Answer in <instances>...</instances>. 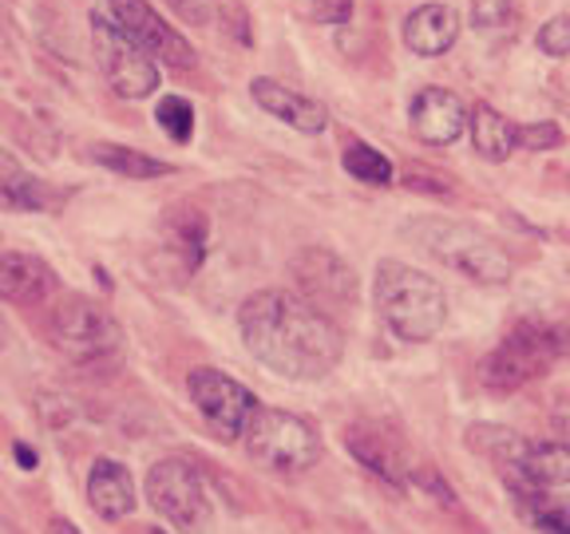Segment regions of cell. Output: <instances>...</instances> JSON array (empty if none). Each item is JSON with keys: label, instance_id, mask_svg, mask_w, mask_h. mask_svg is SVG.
I'll return each instance as SVG.
<instances>
[{"label": "cell", "instance_id": "obj_1", "mask_svg": "<svg viewBox=\"0 0 570 534\" xmlns=\"http://www.w3.org/2000/svg\"><path fill=\"white\" fill-rule=\"evenodd\" d=\"M238 329L249 353L285 380H321L345 353V337L330 313L285 289L246 297L238 309Z\"/></svg>", "mask_w": 570, "mask_h": 534}, {"label": "cell", "instance_id": "obj_2", "mask_svg": "<svg viewBox=\"0 0 570 534\" xmlns=\"http://www.w3.org/2000/svg\"><path fill=\"white\" fill-rule=\"evenodd\" d=\"M567 353H570L567 325H559L551 317H519L508 329V337L480 360L475 376L491 392H515L523 384L551 373L559 365V356Z\"/></svg>", "mask_w": 570, "mask_h": 534}, {"label": "cell", "instance_id": "obj_3", "mask_svg": "<svg viewBox=\"0 0 570 534\" xmlns=\"http://www.w3.org/2000/svg\"><path fill=\"white\" fill-rule=\"evenodd\" d=\"M373 297L384 325L409 345H424L444 329L448 297L436 285V277H428L424 269H412L404 261H381Z\"/></svg>", "mask_w": 570, "mask_h": 534}, {"label": "cell", "instance_id": "obj_4", "mask_svg": "<svg viewBox=\"0 0 570 534\" xmlns=\"http://www.w3.org/2000/svg\"><path fill=\"white\" fill-rule=\"evenodd\" d=\"M404 234H409L424 254H432V258L444 261L448 269L472 277V281H480V285H508L511 274H515L508 249L499 246L491 234L475 230V226L452 222V218H416Z\"/></svg>", "mask_w": 570, "mask_h": 534}, {"label": "cell", "instance_id": "obj_5", "mask_svg": "<svg viewBox=\"0 0 570 534\" xmlns=\"http://www.w3.org/2000/svg\"><path fill=\"white\" fill-rule=\"evenodd\" d=\"M242 447L258 467L282 475H302L321 459V436L309 419L282 408H258L242 432Z\"/></svg>", "mask_w": 570, "mask_h": 534}, {"label": "cell", "instance_id": "obj_6", "mask_svg": "<svg viewBox=\"0 0 570 534\" xmlns=\"http://www.w3.org/2000/svg\"><path fill=\"white\" fill-rule=\"evenodd\" d=\"M147 498H151V507L159 511L175 531H183V534L210 531V495H206V483L195 463L178 459V455L159 459L151 472H147Z\"/></svg>", "mask_w": 570, "mask_h": 534}, {"label": "cell", "instance_id": "obj_7", "mask_svg": "<svg viewBox=\"0 0 570 534\" xmlns=\"http://www.w3.org/2000/svg\"><path fill=\"white\" fill-rule=\"evenodd\" d=\"M48 337L60 353L76 356V360H96V356H111L124 345V329L119 320L104 309V305L88 301V297H60L48 317Z\"/></svg>", "mask_w": 570, "mask_h": 534}, {"label": "cell", "instance_id": "obj_8", "mask_svg": "<svg viewBox=\"0 0 570 534\" xmlns=\"http://www.w3.org/2000/svg\"><path fill=\"white\" fill-rule=\"evenodd\" d=\"M91 48H96V63L104 71V80L111 91L124 99H142L159 88V68L147 48H139L116 20L91 17Z\"/></svg>", "mask_w": 570, "mask_h": 534}, {"label": "cell", "instance_id": "obj_9", "mask_svg": "<svg viewBox=\"0 0 570 534\" xmlns=\"http://www.w3.org/2000/svg\"><path fill=\"white\" fill-rule=\"evenodd\" d=\"M187 392L195 408L203 412V419L210 424V432L223 439H242L249 416L258 412L254 392L234 380V376L218 373V368H195L187 376Z\"/></svg>", "mask_w": 570, "mask_h": 534}, {"label": "cell", "instance_id": "obj_10", "mask_svg": "<svg viewBox=\"0 0 570 534\" xmlns=\"http://www.w3.org/2000/svg\"><path fill=\"white\" fill-rule=\"evenodd\" d=\"M111 4V20L131 36L135 44L147 48L155 60L170 63V68H190L195 63V48L147 4V0H107Z\"/></svg>", "mask_w": 570, "mask_h": 534}, {"label": "cell", "instance_id": "obj_11", "mask_svg": "<svg viewBox=\"0 0 570 534\" xmlns=\"http://www.w3.org/2000/svg\"><path fill=\"white\" fill-rule=\"evenodd\" d=\"M345 447L365 463L368 472H376L381 479L396 483V487H409L416 483V467H412V452L404 444L401 432H392L389 424H373V419H361L345 432Z\"/></svg>", "mask_w": 570, "mask_h": 534}, {"label": "cell", "instance_id": "obj_12", "mask_svg": "<svg viewBox=\"0 0 570 534\" xmlns=\"http://www.w3.org/2000/svg\"><path fill=\"white\" fill-rule=\"evenodd\" d=\"M294 281L302 289L305 301L330 305V309H345L356 301V274L345 258H337L333 249H302L294 258Z\"/></svg>", "mask_w": 570, "mask_h": 534}, {"label": "cell", "instance_id": "obj_13", "mask_svg": "<svg viewBox=\"0 0 570 534\" xmlns=\"http://www.w3.org/2000/svg\"><path fill=\"white\" fill-rule=\"evenodd\" d=\"M463 103L444 88H424L412 96V107H409V123H412V135L428 147H444V142H455L463 131Z\"/></svg>", "mask_w": 570, "mask_h": 534}, {"label": "cell", "instance_id": "obj_14", "mask_svg": "<svg viewBox=\"0 0 570 534\" xmlns=\"http://www.w3.org/2000/svg\"><path fill=\"white\" fill-rule=\"evenodd\" d=\"M56 289H60V281H56L52 266L45 258L24 254V249H9L0 258V294H4V301L32 309V305H45Z\"/></svg>", "mask_w": 570, "mask_h": 534}, {"label": "cell", "instance_id": "obj_15", "mask_svg": "<svg viewBox=\"0 0 570 534\" xmlns=\"http://www.w3.org/2000/svg\"><path fill=\"white\" fill-rule=\"evenodd\" d=\"M249 96H254L258 107H266L269 116H277L282 123H289L302 135H321L330 127V111H325L317 99L285 88V83H277V80H254L249 83Z\"/></svg>", "mask_w": 570, "mask_h": 534}, {"label": "cell", "instance_id": "obj_16", "mask_svg": "<svg viewBox=\"0 0 570 534\" xmlns=\"http://www.w3.org/2000/svg\"><path fill=\"white\" fill-rule=\"evenodd\" d=\"M163 234V249L167 258L178 261V274H195L198 261L206 254V218L195 206H175V210L163 214L159 222Z\"/></svg>", "mask_w": 570, "mask_h": 534}, {"label": "cell", "instance_id": "obj_17", "mask_svg": "<svg viewBox=\"0 0 570 534\" xmlns=\"http://www.w3.org/2000/svg\"><path fill=\"white\" fill-rule=\"evenodd\" d=\"M88 503L99 518L116 523V518H127L135 507V487L131 475H127L124 463L116 459H96L88 472Z\"/></svg>", "mask_w": 570, "mask_h": 534}, {"label": "cell", "instance_id": "obj_18", "mask_svg": "<svg viewBox=\"0 0 570 534\" xmlns=\"http://www.w3.org/2000/svg\"><path fill=\"white\" fill-rule=\"evenodd\" d=\"M468 447H472L475 455H483V459H488L508 483H515L519 467H523L527 452H531V439L511 432V427L475 424V427H468Z\"/></svg>", "mask_w": 570, "mask_h": 534}, {"label": "cell", "instance_id": "obj_19", "mask_svg": "<svg viewBox=\"0 0 570 534\" xmlns=\"http://www.w3.org/2000/svg\"><path fill=\"white\" fill-rule=\"evenodd\" d=\"M460 36V17L448 4H424L404 20V44L416 56H444Z\"/></svg>", "mask_w": 570, "mask_h": 534}, {"label": "cell", "instance_id": "obj_20", "mask_svg": "<svg viewBox=\"0 0 570 534\" xmlns=\"http://www.w3.org/2000/svg\"><path fill=\"white\" fill-rule=\"evenodd\" d=\"M0 198H4L9 210H52V206L63 202L68 195L48 187V182H40V178L24 175V170L17 167V159L4 155V159H0Z\"/></svg>", "mask_w": 570, "mask_h": 534}, {"label": "cell", "instance_id": "obj_21", "mask_svg": "<svg viewBox=\"0 0 570 534\" xmlns=\"http://www.w3.org/2000/svg\"><path fill=\"white\" fill-rule=\"evenodd\" d=\"M472 147L488 162H503L519 147V127L503 119L491 103H475L472 111Z\"/></svg>", "mask_w": 570, "mask_h": 534}, {"label": "cell", "instance_id": "obj_22", "mask_svg": "<svg viewBox=\"0 0 570 534\" xmlns=\"http://www.w3.org/2000/svg\"><path fill=\"white\" fill-rule=\"evenodd\" d=\"M570 483V444H531L519 479L508 487H562Z\"/></svg>", "mask_w": 570, "mask_h": 534}, {"label": "cell", "instance_id": "obj_23", "mask_svg": "<svg viewBox=\"0 0 570 534\" xmlns=\"http://www.w3.org/2000/svg\"><path fill=\"white\" fill-rule=\"evenodd\" d=\"M515 511L539 534H570V507L547 495V487H511Z\"/></svg>", "mask_w": 570, "mask_h": 534}, {"label": "cell", "instance_id": "obj_24", "mask_svg": "<svg viewBox=\"0 0 570 534\" xmlns=\"http://www.w3.org/2000/svg\"><path fill=\"white\" fill-rule=\"evenodd\" d=\"M91 159H96L99 167L116 170V175H127V178H163V175H170L167 162L151 159V155H142V151H131V147H116V142H96V147H91Z\"/></svg>", "mask_w": 570, "mask_h": 534}, {"label": "cell", "instance_id": "obj_25", "mask_svg": "<svg viewBox=\"0 0 570 534\" xmlns=\"http://www.w3.org/2000/svg\"><path fill=\"white\" fill-rule=\"evenodd\" d=\"M341 167L353 178H361V182H368V187H389L392 182V162L376 147H368V142H348Z\"/></svg>", "mask_w": 570, "mask_h": 534}, {"label": "cell", "instance_id": "obj_26", "mask_svg": "<svg viewBox=\"0 0 570 534\" xmlns=\"http://www.w3.org/2000/svg\"><path fill=\"white\" fill-rule=\"evenodd\" d=\"M155 119L175 142H190V135H195V111H190V103L183 96H163Z\"/></svg>", "mask_w": 570, "mask_h": 534}, {"label": "cell", "instance_id": "obj_27", "mask_svg": "<svg viewBox=\"0 0 570 534\" xmlns=\"http://www.w3.org/2000/svg\"><path fill=\"white\" fill-rule=\"evenodd\" d=\"M539 48L547 56H570V17H551L539 28Z\"/></svg>", "mask_w": 570, "mask_h": 534}, {"label": "cell", "instance_id": "obj_28", "mask_svg": "<svg viewBox=\"0 0 570 534\" xmlns=\"http://www.w3.org/2000/svg\"><path fill=\"white\" fill-rule=\"evenodd\" d=\"M559 142H562V131L554 123L519 127V147H527V151H551V147H559Z\"/></svg>", "mask_w": 570, "mask_h": 534}, {"label": "cell", "instance_id": "obj_29", "mask_svg": "<svg viewBox=\"0 0 570 534\" xmlns=\"http://www.w3.org/2000/svg\"><path fill=\"white\" fill-rule=\"evenodd\" d=\"M309 17L321 24H345L353 17V0H309Z\"/></svg>", "mask_w": 570, "mask_h": 534}, {"label": "cell", "instance_id": "obj_30", "mask_svg": "<svg viewBox=\"0 0 570 534\" xmlns=\"http://www.w3.org/2000/svg\"><path fill=\"white\" fill-rule=\"evenodd\" d=\"M175 17H183L187 24H206L210 20V9H206V0H163Z\"/></svg>", "mask_w": 570, "mask_h": 534}, {"label": "cell", "instance_id": "obj_31", "mask_svg": "<svg viewBox=\"0 0 570 534\" xmlns=\"http://www.w3.org/2000/svg\"><path fill=\"white\" fill-rule=\"evenodd\" d=\"M554 427H559L562 439L570 444V400H567V404H559V412H554Z\"/></svg>", "mask_w": 570, "mask_h": 534}, {"label": "cell", "instance_id": "obj_32", "mask_svg": "<svg viewBox=\"0 0 570 534\" xmlns=\"http://www.w3.org/2000/svg\"><path fill=\"white\" fill-rule=\"evenodd\" d=\"M48 531H52V534H80L71 523H63V518H52V526H48Z\"/></svg>", "mask_w": 570, "mask_h": 534}, {"label": "cell", "instance_id": "obj_33", "mask_svg": "<svg viewBox=\"0 0 570 534\" xmlns=\"http://www.w3.org/2000/svg\"><path fill=\"white\" fill-rule=\"evenodd\" d=\"M17 459L24 463V467H36V452H28L24 444H17Z\"/></svg>", "mask_w": 570, "mask_h": 534}]
</instances>
